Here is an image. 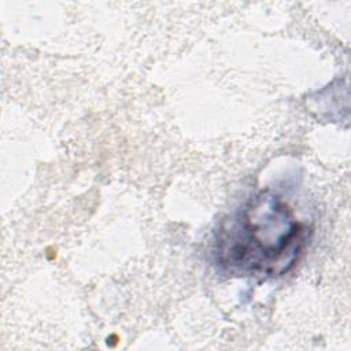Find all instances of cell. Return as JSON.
Segmentation results:
<instances>
[{
    "label": "cell",
    "instance_id": "obj_1",
    "mask_svg": "<svg viewBox=\"0 0 351 351\" xmlns=\"http://www.w3.org/2000/svg\"><path fill=\"white\" fill-rule=\"evenodd\" d=\"M306 230L288 203L262 191L225 218L215 232L213 255L229 276L266 280L287 273L304 244Z\"/></svg>",
    "mask_w": 351,
    "mask_h": 351
}]
</instances>
